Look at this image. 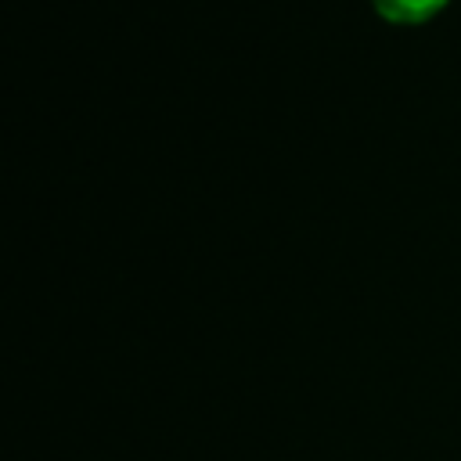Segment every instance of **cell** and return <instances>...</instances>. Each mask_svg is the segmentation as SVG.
Here are the masks:
<instances>
[{
  "label": "cell",
  "mask_w": 461,
  "mask_h": 461,
  "mask_svg": "<svg viewBox=\"0 0 461 461\" xmlns=\"http://www.w3.org/2000/svg\"><path fill=\"white\" fill-rule=\"evenodd\" d=\"M443 0H375V7L393 18V22H414V18H425L429 11H436Z\"/></svg>",
  "instance_id": "6da1fadb"
}]
</instances>
